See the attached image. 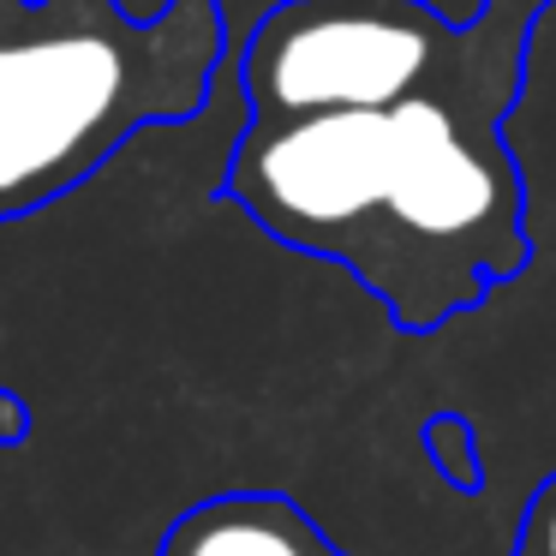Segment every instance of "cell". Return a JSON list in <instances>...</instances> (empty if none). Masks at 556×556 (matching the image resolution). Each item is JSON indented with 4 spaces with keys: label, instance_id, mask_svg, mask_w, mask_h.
I'll use <instances>...</instances> for the list:
<instances>
[{
    "label": "cell",
    "instance_id": "cell-1",
    "mask_svg": "<svg viewBox=\"0 0 556 556\" xmlns=\"http://www.w3.org/2000/svg\"><path fill=\"white\" fill-rule=\"evenodd\" d=\"M515 97L437 85L383 109L245 114L222 192L288 252L341 264L389 324L437 336L527 269Z\"/></svg>",
    "mask_w": 556,
    "mask_h": 556
},
{
    "label": "cell",
    "instance_id": "cell-2",
    "mask_svg": "<svg viewBox=\"0 0 556 556\" xmlns=\"http://www.w3.org/2000/svg\"><path fill=\"white\" fill-rule=\"evenodd\" d=\"M233 54L222 0H0V222L61 204L150 126H186Z\"/></svg>",
    "mask_w": 556,
    "mask_h": 556
},
{
    "label": "cell",
    "instance_id": "cell-3",
    "mask_svg": "<svg viewBox=\"0 0 556 556\" xmlns=\"http://www.w3.org/2000/svg\"><path fill=\"white\" fill-rule=\"evenodd\" d=\"M539 18L532 0H484L472 18L437 0H269L233 37L228 66L245 114L383 109L437 85L520 97Z\"/></svg>",
    "mask_w": 556,
    "mask_h": 556
},
{
    "label": "cell",
    "instance_id": "cell-4",
    "mask_svg": "<svg viewBox=\"0 0 556 556\" xmlns=\"http://www.w3.org/2000/svg\"><path fill=\"white\" fill-rule=\"evenodd\" d=\"M156 556H353L300 496L288 491H216L162 527Z\"/></svg>",
    "mask_w": 556,
    "mask_h": 556
},
{
    "label": "cell",
    "instance_id": "cell-5",
    "mask_svg": "<svg viewBox=\"0 0 556 556\" xmlns=\"http://www.w3.org/2000/svg\"><path fill=\"white\" fill-rule=\"evenodd\" d=\"M419 443L425 460L437 467V479L460 496H479L484 491V455H479V425L455 407H437L431 419L419 425Z\"/></svg>",
    "mask_w": 556,
    "mask_h": 556
},
{
    "label": "cell",
    "instance_id": "cell-6",
    "mask_svg": "<svg viewBox=\"0 0 556 556\" xmlns=\"http://www.w3.org/2000/svg\"><path fill=\"white\" fill-rule=\"evenodd\" d=\"M508 556H556V467L532 484L527 508H520V527H515V551Z\"/></svg>",
    "mask_w": 556,
    "mask_h": 556
},
{
    "label": "cell",
    "instance_id": "cell-7",
    "mask_svg": "<svg viewBox=\"0 0 556 556\" xmlns=\"http://www.w3.org/2000/svg\"><path fill=\"white\" fill-rule=\"evenodd\" d=\"M30 425H37V413H30V401L18 395V389L0 383V448H13L30 437Z\"/></svg>",
    "mask_w": 556,
    "mask_h": 556
},
{
    "label": "cell",
    "instance_id": "cell-8",
    "mask_svg": "<svg viewBox=\"0 0 556 556\" xmlns=\"http://www.w3.org/2000/svg\"><path fill=\"white\" fill-rule=\"evenodd\" d=\"M532 7H551V0H532Z\"/></svg>",
    "mask_w": 556,
    "mask_h": 556
}]
</instances>
